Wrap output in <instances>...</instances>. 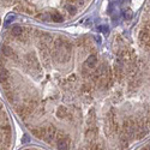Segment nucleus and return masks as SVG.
<instances>
[{
	"label": "nucleus",
	"mask_w": 150,
	"mask_h": 150,
	"mask_svg": "<svg viewBox=\"0 0 150 150\" xmlns=\"http://www.w3.org/2000/svg\"><path fill=\"white\" fill-rule=\"evenodd\" d=\"M11 144V127L10 125L1 126V150H7Z\"/></svg>",
	"instance_id": "nucleus-3"
},
{
	"label": "nucleus",
	"mask_w": 150,
	"mask_h": 150,
	"mask_svg": "<svg viewBox=\"0 0 150 150\" xmlns=\"http://www.w3.org/2000/svg\"><path fill=\"white\" fill-rule=\"evenodd\" d=\"M57 117L60 118V119H67L70 117V112L66 107H59L58 110H57Z\"/></svg>",
	"instance_id": "nucleus-8"
},
{
	"label": "nucleus",
	"mask_w": 150,
	"mask_h": 150,
	"mask_svg": "<svg viewBox=\"0 0 150 150\" xmlns=\"http://www.w3.org/2000/svg\"><path fill=\"white\" fill-rule=\"evenodd\" d=\"M33 134L39 137V138H45V134H46V127H36V129H33L31 130Z\"/></svg>",
	"instance_id": "nucleus-10"
},
{
	"label": "nucleus",
	"mask_w": 150,
	"mask_h": 150,
	"mask_svg": "<svg viewBox=\"0 0 150 150\" xmlns=\"http://www.w3.org/2000/svg\"><path fill=\"white\" fill-rule=\"evenodd\" d=\"M51 53L55 62H67L71 58V45L65 40L58 39L54 42Z\"/></svg>",
	"instance_id": "nucleus-1"
},
{
	"label": "nucleus",
	"mask_w": 150,
	"mask_h": 150,
	"mask_svg": "<svg viewBox=\"0 0 150 150\" xmlns=\"http://www.w3.org/2000/svg\"><path fill=\"white\" fill-rule=\"evenodd\" d=\"M66 10H67L69 12H71L72 15H73V13H76V11H77V8L74 7L73 5H67V6H66Z\"/></svg>",
	"instance_id": "nucleus-14"
},
{
	"label": "nucleus",
	"mask_w": 150,
	"mask_h": 150,
	"mask_svg": "<svg viewBox=\"0 0 150 150\" xmlns=\"http://www.w3.org/2000/svg\"><path fill=\"white\" fill-rule=\"evenodd\" d=\"M49 15H51V19L53 21V22H57V23H59V22H62V17H61V15L60 13H58V12H49Z\"/></svg>",
	"instance_id": "nucleus-12"
},
{
	"label": "nucleus",
	"mask_w": 150,
	"mask_h": 150,
	"mask_svg": "<svg viewBox=\"0 0 150 150\" xmlns=\"http://www.w3.org/2000/svg\"><path fill=\"white\" fill-rule=\"evenodd\" d=\"M55 133H57L55 127L53 126V125H51V126L46 127V134H45V138H43V139H45L47 143H51V142L54 139Z\"/></svg>",
	"instance_id": "nucleus-6"
},
{
	"label": "nucleus",
	"mask_w": 150,
	"mask_h": 150,
	"mask_svg": "<svg viewBox=\"0 0 150 150\" xmlns=\"http://www.w3.org/2000/svg\"><path fill=\"white\" fill-rule=\"evenodd\" d=\"M143 150H150V149H149V146H148V148H144Z\"/></svg>",
	"instance_id": "nucleus-15"
},
{
	"label": "nucleus",
	"mask_w": 150,
	"mask_h": 150,
	"mask_svg": "<svg viewBox=\"0 0 150 150\" xmlns=\"http://www.w3.org/2000/svg\"><path fill=\"white\" fill-rule=\"evenodd\" d=\"M139 41L142 45L150 47V30L148 28L142 29L139 31Z\"/></svg>",
	"instance_id": "nucleus-4"
},
{
	"label": "nucleus",
	"mask_w": 150,
	"mask_h": 150,
	"mask_svg": "<svg viewBox=\"0 0 150 150\" xmlns=\"http://www.w3.org/2000/svg\"><path fill=\"white\" fill-rule=\"evenodd\" d=\"M11 34L13 36H16V37H21L24 34V29L22 27H19V25H15V27H12V29H11Z\"/></svg>",
	"instance_id": "nucleus-11"
},
{
	"label": "nucleus",
	"mask_w": 150,
	"mask_h": 150,
	"mask_svg": "<svg viewBox=\"0 0 150 150\" xmlns=\"http://www.w3.org/2000/svg\"><path fill=\"white\" fill-rule=\"evenodd\" d=\"M17 8L21 10V11L27 12V13H33V11H34V6L30 5V4H28V3H21Z\"/></svg>",
	"instance_id": "nucleus-9"
},
{
	"label": "nucleus",
	"mask_w": 150,
	"mask_h": 150,
	"mask_svg": "<svg viewBox=\"0 0 150 150\" xmlns=\"http://www.w3.org/2000/svg\"><path fill=\"white\" fill-rule=\"evenodd\" d=\"M25 65L34 76H39L40 74V64L33 54H28L25 57Z\"/></svg>",
	"instance_id": "nucleus-2"
},
{
	"label": "nucleus",
	"mask_w": 150,
	"mask_h": 150,
	"mask_svg": "<svg viewBox=\"0 0 150 150\" xmlns=\"http://www.w3.org/2000/svg\"><path fill=\"white\" fill-rule=\"evenodd\" d=\"M71 141L67 136H65L64 138L58 139V150H70Z\"/></svg>",
	"instance_id": "nucleus-7"
},
{
	"label": "nucleus",
	"mask_w": 150,
	"mask_h": 150,
	"mask_svg": "<svg viewBox=\"0 0 150 150\" xmlns=\"http://www.w3.org/2000/svg\"><path fill=\"white\" fill-rule=\"evenodd\" d=\"M3 53H4V55H5V57H8V58L15 57V58H16V55H15L13 51H12V49H11L10 47H7V46H4V47H3Z\"/></svg>",
	"instance_id": "nucleus-13"
},
{
	"label": "nucleus",
	"mask_w": 150,
	"mask_h": 150,
	"mask_svg": "<svg viewBox=\"0 0 150 150\" xmlns=\"http://www.w3.org/2000/svg\"><path fill=\"white\" fill-rule=\"evenodd\" d=\"M96 65H97V57H96L95 54H93V55H89V57H88V59L85 60L84 66H83V67H85L86 70L93 71V70L95 69V66H96Z\"/></svg>",
	"instance_id": "nucleus-5"
}]
</instances>
